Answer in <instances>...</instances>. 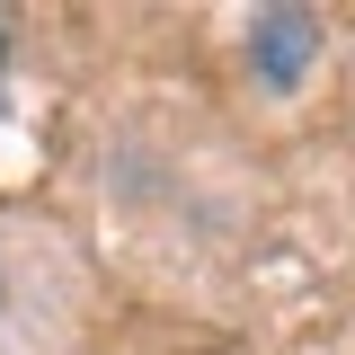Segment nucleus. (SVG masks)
I'll return each instance as SVG.
<instances>
[{
	"instance_id": "f257e3e1",
	"label": "nucleus",
	"mask_w": 355,
	"mask_h": 355,
	"mask_svg": "<svg viewBox=\"0 0 355 355\" xmlns=\"http://www.w3.org/2000/svg\"><path fill=\"white\" fill-rule=\"evenodd\" d=\"M311 53H320V18L311 9H258L249 18V62H258L266 89H293Z\"/></svg>"
},
{
	"instance_id": "f03ea898",
	"label": "nucleus",
	"mask_w": 355,
	"mask_h": 355,
	"mask_svg": "<svg viewBox=\"0 0 355 355\" xmlns=\"http://www.w3.org/2000/svg\"><path fill=\"white\" fill-rule=\"evenodd\" d=\"M0 71H9V27H0Z\"/></svg>"
},
{
	"instance_id": "7ed1b4c3",
	"label": "nucleus",
	"mask_w": 355,
	"mask_h": 355,
	"mask_svg": "<svg viewBox=\"0 0 355 355\" xmlns=\"http://www.w3.org/2000/svg\"><path fill=\"white\" fill-rule=\"evenodd\" d=\"M0 311H9V266H0Z\"/></svg>"
}]
</instances>
